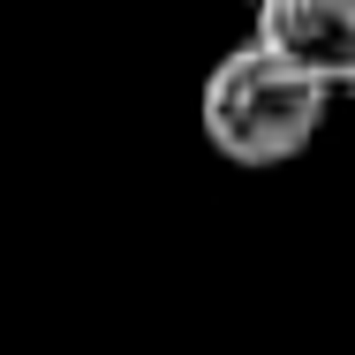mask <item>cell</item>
Returning a JSON list of instances; mask_svg holds the SVG:
<instances>
[{"label": "cell", "instance_id": "obj_1", "mask_svg": "<svg viewBox=\"0 0 355 355\" xmlns=\"http://www.w3.org/2000/svg\"><path fill=\"white\" fill-rule=\"evenodd\" d=\"M333 83L302 76L295 61H280L272 46H234L212 76H205V137L227 166H287L295 151H310L318 121H325Z\"/></svg>", "mask_w": 355, "mask_h": 355}, {"label": "cell", "instance_id": "obj_2", "mask_svg": "<svg viewBox=\"0 0 355 355\" xmlns=\"http://www.w3.org/2000/svg\"><path fill=\"white\" fill-rule=\"evenodd\" d=\"M250 38L318 83H355V0H257Z\"/></svg>", "mask_w": 355, "mask_h": 355}, {"label": "cell", "instance_id": "obj_3", "mask_svg": "<svg viewBox=\"0 0 355 355\" xmlns=\"http://www.w3.org/2000/svg\"><path fill=\"white\" fill-rule=\"evenodd\" d=\"M348 98H355V83H348Z\"/></svg>", "mask_w": 355, "mask_h": 355}]
</instances>
